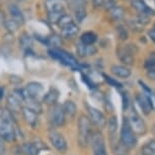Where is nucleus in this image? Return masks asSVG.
<instances>
[{
  "instance_id": "1",
  "label": "nucleus",
  "mask_w": 155,
  "mask_h": 155,
  "mask_svg": "<svg viewBox=\"0 0 155 155\" xmlns=\"http://www.w3.org/2000/svg\"><path fill=\"white\" fill-rule=\"evenodd\" d=\"M0 136L5 142H15L19 137V128L14 119V115L7 109L2 110L0 118Z\"/></svg>"
},
{
  "instance_id": "2",
  "label": "nucleus",
  "mask_w": 155,
  "mask_h": 155,
  "mask_svg": "<svg viewBox=\"0 0 155 155\" xmlns=\"http://www.w3.org/2000/svg\"><path fill=\"white\" fill-rule=\"evenodd\" d=\"M92 123L86 115H80L77 122V143L80 148L85 149L88 147L89 140L93 131Z\"/></svg>"
},
{
  "instance_id": "3",
  "label": "nucleus",
  "mask_w": 155,
  "mask_h": 155,
  "mask_svg": "<svg viewBox=\"0 0 155 155\" xmlns=\"http://www.w3.org/2000/svg\"><path fill=\"white\" fill-rule=\"evenodd\" d=\"M127 112H128V115L126 116V118H127L129 125L132 128L135 135L144 136L148 131L147 125H146L145 121L142 119V117L137 113L135 107H133L132 106L130 107V109H129Z\"/></svg>"
},
{
  "instance_id": "4",
  "label": "nucleus",
  "mask_w": 155,
  "mask_h": 155,
  "mask_svg": "<svg viewBox=\"0 0 155 155\" xmlns=\"http://www.w3.org/2000/svg\"><path fill=\"white\" fill-rule=\"evenodd\" d=\"M120 141L122 142V144H124L126 147L131 149L135 148L138 142L137 136L135 135V133L133 132L132 128L130 127L128 123V120L126 117L123 118L122 126H121V130H120V136H119Z\"/></svg>"
},
{
  "instance_id": "5",
  "label": "nucleus",
  "mask_w": 155,
  "mask_h": 155,
  "mask_svg": "<svg viewBox=\"0 0 155 155\" xmlns=\"http://www.w3.org/2000/svg\"><path fill=\"white\" fill-rule=\"evenodd\" d=\"M89 145L92 155H107V144L104 137L99 130H93L90 136Z\"/></svg>"
},
{
  "instance_id": "6",
  "label": "nucleus",
  "mask_w": 155,
  "mask_h": 155,
  "mask_svg": "<svg viewBox=\"0 0 155 155\" xmlns=\"http://www.w3.org/2000/svg\"><path fill=\"white\" fill-rule=\"evenodd\" d=\"M23 107L21 89H14L6 96V109L13 115L20 114Z\"/></svg>"
},
{
  "instance_id": "7",
  "label": "nucleus",
  "mask_w": 155,
  "mask_h": 155,
  "mask_svg": "<svg viewBox=\"0 0 155 155\" xmlns=\"http://www.w3.org/2000/svg\"><path fill=\"white\" fill-rule=\"evenodd\" d=\"M46 8L48 10L49 21L57 23L63 14H65V9L61 0H46Z\"/></svg>"
},
{
  "instance_id": "8",
  "label": "nucleus",
  "mask_w": 155,
  "mask_h": 155,
  "mask_svg": "<svg viewBox=\"0 0 155 155\" xmlns=\"http://www.w3.org/2000/svg\"><path fill=\"white\" fill-rule=\"evenodd\" d=\"M48 138L51 145L59 153H66L68 150V144H67L65 137L63 136L62 133H60L56 129L51 128L48 132Z\"/></svg>"
},
{
  "instance_id": "9",
  "label": "nucleus",
  "mask_w": 155,
  "mask_h": 155,
  "mask_svg": "<svg viewBox=\"0 0 155 155\" xmlns=\"http://www.w3.org/2000/svg\"><path fill=\"white\" fill-rule=\"evenodd\" d=\"M43 149H48L47 145L40 138H34L31 141L22 142L19 146L20 154L22 155H39Z\"/></svg>"
},
{
  "instance_id": "10",
  "label": "nucleus",
  "mask_w": 155,
  "mask_h": 155,
  "mask_svg": "<svg viewBox=\"0 0 155 155\" xmlns=\"http://www.w3.org/2000/svg\"><path fill=\"white\" fill-rule=\"evenodd\" d=\"M49 55L52 58H54V59L60 61V63H62L66 66L72 67V68H76V67L78 68V65H79L77 60H76L72 55H70L69 53H67V52L63 51V50L53 48V49L49 50Z\"/></svg>"
},
{
  "instance_id": "11",
  "label": "nucleus",
  "mask_w": 155,
  "mask_h": 155,
  "mask_svg": "<svg viewBox=\"0 0 155 155\" xmlns=\"http://www.w3.org/2000/svg\"><path fill=\"white\" fill-rule=\"evenodd\" d=\"M86 110H87V117L89 118L92 125H95L98 129L106 128L107 120L101 110H99L96 107H90L88 104H86Z\"/></svg>"
},
{
  "instance_id": "12",
  "label": "nucleus",
  "mask_w": 155,
  "mask_h": 155,
  "mask_svg": "<svg viewBox=\"0 0 155 155\" xmlns=\"http://www.w3.org/2000/svg\"><path fill=\"white\" fill-rule=\"evenodd\" d=\"M21 92H22V95L40 101V99L43 97L44 87L42 84L39 82L31 81V82H28L27 84V86H25V88H21Z\"/></svg>"
},
{
  "instance_id": "13",
  "label": "nucleus",
  "mask_w": 155,
  "mask_h": 155,
  "mask_svg": "<svg viewBox=\"0 0 155 155\" xmlns=\"http://www.w3.org/2000/svg\"><path fill=\"white\" fill-rule=\"evenodd\" d=\"M50 120H51L52 125L56 128L63 127L65 125L66 118L63 112L62 104H57L52 107V110L50 112Z\"/></svg>"
},
{
  "instance_id": "14",
  "label": "nucleus",
  "mask_w": 155,
  "mask_h": 155,
  "mask_svg": "<svg viewBox=\"0 0 155 155\" xmlns=\"http://www.w3.org/2000/svg\"><path fill=\"white\" fill-rule=\"evenodd\" d=\"M136 101L138 104V106L141 109L142 113L145 116H148L153 112L154 107H153V102H152L150 96L145 92H140L136 94Z\"/></svg>"
},
{
  "instance_id": "15",
  "label": "nucleus",
  "mask_w": 155,
  "mask_h": 155,
  "mask_svg": "<svg viewBox=\"0 0 155 155\" xmlns=\"http://www.w3.org/2000/svg\"><path fill=\"white\" fill-rule=\"evenodd\" d=\"M117 56H118L119 60L121 61L123 64L127 66H132L135 63V58H134V54L130 50L128 49L127 45L119 47L117 49Z\"/></svg>"
},
{
  "instance_id": "16",
  "label": "nucleus",
  "mask_w": 155,
  "mask_h": 155,
  "mask_svg": "<svg viewBox=\"0 0 155 155\" xmlns=\"http://www.w3.org/2000/svg\"><path fill=\"white\" fill-rule=\"evenodd\" d=\"M21 116L22 119L31 128H37L38 125H39V114H37L35 110L28 109V107H22L21 109Z\"/></svg>"
},
{
  "instance_id": "17",
  "label": "nucleus",
  "mask_w": 155,
  "mask_h": 155,
  "mask_svg": "<svg viewBox=\"0 0 155 155\" xmlns=\"http://www.w3.org/2000/svg\"><path fill=\"white\" fill-rule=\"evenodd\" d=\"M110 143L114 155H130V149L126 147L124 144H122L118 136L110 138Z\"/></svg>"
},
{
  "instance_id": "18",
  "label": "nucleus",
  "mask_w": 155,
  "mask_h": 155,
  "mask_svg": "<svg viewBox=\"0 0 155 155\" xmlns=\"http://www.w3.org/2000/svg\"><path fill=\"white\" fill-rule=\"evenodd\" d=\"M76 51H77L78 56L82 58L94 56L95 54H97V48L94 45H84L82 43L77 44Z\"/></svg>"
},
{
  "instance_id": "19",
  "label": "nucleus",
  "mask_w": 155,
  "mask_h": 155,
  "mask_svg": "<svg viewBox=\"0 0 155 155\" xmlns=\"http://www.w3.org/2000/svg\"><path fill=\"white\" fill-rule=\"evenodd\" d=\"M58 98H59V92L56 88H50L45 94H43L42 102L47 104L49 107H53L55 104H57Z\"/></svg>"
},
{
  "instance_id": "20",
  "label": "nucleus",
  "mask_w": 155,
  "mask_h": 155,
  "mask_svg": "<svg viewBox=\"0 0 155 155\" xmlns=\"http://www.w3.org/2000/svg\"><path fill=\"white\" fill-rule=\"evenodd\" d=\"M62 107H63V112H64V115H65L66 120L72 121V120L75 119L76 115H77V107H76L74 101H66L62 104Z\"/></svg>"
},
{
  "instance_id": "21",
  "label": "nucleus",
  "mask_w": 155,
  "mask_h": 155,
  "mask_svg": "<svg viewBox=\"0 0 155 155\" xmlns=\"http://www.w3.org/2000/svg\"><path fill=\"white\" fill-rule=\"evenodd\" d=\"M78 33H79V27L74 21L61 28V36L68 40H71L73 38H75Z\"/></svg>"
},
{
  "instance_id": "22",
  "label": "nucleus",
  "mask_w": 155,
  "mask_h": 155,
  "mask_svg": "<svg viewBox=\"0 0 155 155\" xmlns=\"http://www.w3.org/2000/svg\"><path fill=\"white\" fill-rule=\"evenodd\" d=\"M132 7L135 8V9L138 11L139 13H142V14H146V15H149V16H152L154 15L155 12L154 10L152 9L148 6L147 4L145 3L143 0H133L132 1Z\"/></svg>"
},
{
  "instance_id": "23",
  "label": "nucleus",
  "mask_w": 155,
  "mask_h": 155,
  "mask_svg": "<svg viewBox=\"0 0 155 155\" xmlns=\"http://www.w3.org/2000/svg\"><path fill=\"white\" fill-rule=\"evenodd\" d=\"M110 72L113 73L116 77L123 78V79H127L131 76L132 72L128 68L127 66L124 65H113L110 67Z\"/></svg>"
},
{
  "instance_id": "24",
  "label": "nucleus",
  "mask_w": 155,
  "mask_h": 155,
  "mask_svg": "<svg viewBox=\"0 0 155 155\" xmlns=\"http://www.w3.org/2000/svg\"><path fill=\"white\" fill-rule=\"evenodd\" d=\"M8 11H9V14H10V18H12L14 21H16L19 25H23V22H25V17H23V14L18 6H16L15 4H11L8 6Z\"/></svg>"
},
{
  "instance_id": "25",
  "label": "nucleus",
  "mask_w": 155,
  "mask_h": 155,
  "mask_svg": "<svg viewBox=\"0 0 155 155\" xmlns=\"http://www.w3.org/2000/svg\"><path fill=\"white\" fill-rule=\"evenodd\" d=\"M107 131H109V138H114V137L118 136V118L116 116L110 117V119L107 120Z\"/></svg>"
},
{
  "instance_id": "26",
  "label": "nucleus",
  "mask_w": 155,
  "mask_h": 155,
  "mask_svg": "<svg viewBox=\"0 0 155 155\" xmlns=\"http://www.w3.org/2000/svg\"><path fill=\"white\" fill-rule=\"evenodd\" d=\"M96 41H97V35L93 31H85L80 37V43L84 45H94Z\"/></svg>"
},
{
  "instance_id": "27",
  "label": "nucleus",
  "mask_w": 155,
  "mask_h": 155,
  "mask_svg": "<svg viewBox=\"0 0 155 155\" xmlns=\"http://www.w3.org/2000/svg\"><path fill=\"white\" fill-rule=\"evenodd\" d=\"M139 151L142 155H155V139H150L145 142Z\"/></svg>"
},
{
  "instance_id": "28",
  "label": "nucleus",
  "mask_w": 155,
  "mask_h": 155,
  "mask_svg": "<svg viewBox=\"0 0 155 155\" xmlns=\"http://www.w3.org/2000/svg\"><path fill=\"white\" fill-rule=\"evenodd\" d=\"M109 13L110 15L112 16V18H114L117 21L121 20L125 15V9L122 6H116L114 5L113 7H110L109 9Z\"/></svg>"
},
{
  "instance_id": "29",
  "label": "nucleus",
  "mask_w": 155,
  "mask_h": 155,
  "mask_svg": "<svg viewBox=\"0 0 155 155\" xmlns=\"http://www.w3.org/2000/svg\"><path fill=\"white\" fill-rule=\"evenodd\" d=\"M3 25L5 27V28L7 30L8 33H10V34H13L14 31H16L17 30H18V28L20 27L18 23H17L16 21H14L12 18H6V19H5Z\"/></svg>"
},
{
  "instance_id": "30",
  "label": "nucleus",
  "mask_w": 155,
  "mask_h": 155,
  "mask_svg": "<svg viewBox=\"0 0 155 155\" xmlns=\"http://www.w3.org/2000/svg\"><path fill=\"white\" fill-rule=\"evenodd\" d=\"M19 43L21 45L22 49L28 50L31 47V45H33V40H31V38L27 33H23L19 39Z\"/></svg>"
},
{
  "instance_id": "31",
  "label": "nucleus",
  "mask_w": 155,
  "mask_h": 155,
  "mask_svg": "<svg viewBox=\"0 0 155 155\" xmlns=\"http://www.w3.org/2000/svg\"><path fill=\"white\" fill-rule=\"evenodd\" d=\"M77 8L75 10V15H76V19L78 20V22H82L83 19L86 17V10L85 8L83 7V4H78L76 5Z\"/></svg>"
},
{
  "instance_id": "32",
  "label": "nucleus",
  "mask_w": 155,
  "mask_h": 155,
  "mask_svg": "<svg viewBox=\"0 0 155 155\" xmlns=\"http://www.w3.org/2000/svg\"><path fill=\"white\" fill-rule=\"evenodd\" d=\"M155 67V51H152L151 53H149L147 58L144 61V68L147 70L149 68Z\"/></svg>"
},
{
  "instance_id": "33",
  "label": "nucleus",
  "mask_w": 155,
  "mask_h": 155,
  "mask_svg": "<svg viewBox=\"0 0 155 155\" xmlns=\"http://www.w3.org/2000/svg\"><path fill=\"white\" fill-rule=\"evenodd\" d=\"M116 28H117V33H118V36H119L120 39H121L122 41L128 40L129 31H128L127 28L124 27V25H118Z\"/></svg>"
},
{
  "instance_id": "34",
  "label": "nucleus",
  "mask_w": 155,
  "mask_h": 155,
  "mask_svg": "<svg viewBox=\"0 0 155 155\" xmlns=\"http://www.w3.org/2000/svg\"><path fill=\"white\" fill-rule=\"evenodd\" d=\"M73 21H74V20H73V18L70 15H68V14H63V15L59 18L57 23H58V25H59V28H62L66 27V25H68L69 23H71Z\"/></svg>"
},
{
  "instance_id": "35",
  "label": "nucleus",
  "mask_w": 155,
  "mask_h": 155,
  "mask_svg": "<svg viewBox=\"0 0 155 155\" xmlns=\"http://www.w3.org/2000/svg\"><path fill=\"white\" fill-rule=\"evenodd\" d=\"M102 76H104V80H106L107 82L109 83L110 86H114V87H116V88H122V87H123V85H122V84L120 83L118 80H116L115 78H113V77H110L109 75L104 74V73H102Z\"/></svg>"
},
{
  "instance_id": "36",
  "label": "nucleus",
  "mask_w": 155,
  "mask_h": 155,
  "mask_svg": "<svg viewBox=\"0 0 155 155\" xmlns=\"http://www.w3.org/2000/svg\"><path fill=\"white\" fill-rule=\"evenodd\" d=\"M136 20L142 25V27H145L146 25H148V23L151 21V16L146 15V14L139 13V15H138V17H137Z\"/></svg>"
},
{
  "instance_id": "37",
  "label": "nucleus",
  "mask_w": 155,
  "mask_h": 155,
  "mask_svg": "<svg viewBox=\"0 0 155 155\" xmlns=\"http://www.w3.org/2000/svg\"><path fill=\"white\" fill-rule=\"evenodd\" d=\"M122 101H123V110L127 112V110L130 109V107H131L130 99H129L128 93H126V92L122 93Z\"/></svg>"
},
{
  "instance_id": "38",
  "label": "nucleus",
  "mask_w": 155,
  "mask_h": 155,
  "mask_svg": "<svg viewBox=\"0 0 155 155\" xmlns=\"http://www.w3.org/2000/svg\"><path fill=\"white\" fill-rule=\"evenodd\" d=\"M129 25H130V28L135 31H143V28H144V27H142L137 20H131V21H129Z\"/></svg>"
},
{
  "instance_id": "39",
  "label": "nucleus",
  "mask_w": 155,
  "mask_h": 155,
  "mask_svg": "<svg viewBox=\"0 0 155 155\" xmlns=\"http://www.w3.org/2000/svg\"><path fill=\"white\" fill-rule=\"evenodd\" d=\"M146 76H147L150 80L155 81V67L147 69V71H146Z\"/></svg>"
},
{
  "instance_id": "40",
  "label": "nucleus",
  "mask_w": 155,
  "mask_h": 155,
  "mask_svg": "<svg viewBox=\"0 0 155 155\" xmlns=\"http://www.w3.org/2000/svg\"><path fill=\"white\" fill-rule=\"evenodd\" d=\"M82 79H83L84 82H85L87 85H88L89 88H93V87H94V83H93L92 81L90 80L86 75H82Z\"/></svg>"
},
{
  "instance_id": "41",
  "label": "nucleus",
  "mask_w": 155,
  "mask_h": 155,
  "mask_svg": "<svg viewBox=\"0 0 155 155\" xmlns=\"http://www.w3.org/2000/svg\"><path fill=\"white\" fill-rule=\"evenodd\" d=\"M148 37L149 39L152 41V43L155 44V28L153 27L151 28V30L148 31Z\"/></svg>"
},
{
  "instance_id": "42",
  "label": "nucleus",
  "mask_w": 155,
  "mask_h": 155,
  "mask_svg": "<svg viewBox=\"0 0 155 155\" xmlns=\"http://www.w3.org/2000/svg\"><path fill=\"white\" fill-rule=\"evenodd\" d=\"M4 153H5V141L0 136V155H3Z\"/></svg>"
},
{
  "instance_id": "43",
  "label": "nucleus",
  "mask_w": 155,
  "mask_h": 155,
  "mask_svg": "<svg viewBox=\"0 0 155 155\" xmlns=\"http://www.w3.org/2000/svg\"><path fill=\"white\" fill-rule=\"evenodd\" d=\"M139 83L141 84V86L145 89V91H146V92H147V93H151V89H150V88H148L147 85H146V84H145L144 82H143V81L140 80V81H139Z\"/></svg>"
},
{
  "instance_id": "44",
  "label": "nucleus",
  "mask_w": 155,
  "mask_h": 155,
  "mask_svg": "<svg viewBox=\"0 0 155 155\" xmlns=\"http://www.w3.org/2000/svg\"><path fill=\"white\" fill-rule=\"evenodd\" d=\"M93 3H94L96 6H104V0H93Z\"/></svg>"
},
{
  "instance_id": "45",
  "label": "nucleus",
  "mask_w": 155,
  "mask_h": 155,
  "mask_svg": "<svg viewBox=\"0 0 155 155\" xmlns=\"http://www.w3.org/2000/svg\"><path fill=\"white\" fill-rule=\"evenodd\" d=\"M5 15H4V13L2 12V11H0V25H3V23L5 21Z\"/></svg>"
},
{
  "instance_id": "46",
  "label": "nucleus",
  "mask_w": 155,
  "mask_h": 155,
  "mask_svg": "<svg viewBox=\"0 0 155 155\" xmlns=\"http://www.w3.org/2000/svg\"><path fill=\"white\" fill-rule=\"evenodd\" d=\"M4 93H5V89L2 86H0V101L4 97Z\"/></svg>"
},
{
  "instance_id": "47",
  "label": "nucleus",
  "mask_w": 155,
  "mask_h": 155,
  "mask_svg": "<svg viewBox=\"0 0 155 155\" xmlns=\"http://www.w3.org/2000/svg\"><path fill=\"white\" fill-rule=\"evenodd\" d=\"M151 132H152V134L154 135V137H155V124H153V126H152V128H151Z\"/></svg>"
},
{
  "instance_id": "48",
  "label": "nucleus",
  "mask_w": 155,
  "mask_h": 155,
  "mask_svg": "<svg viewBox=\"0 0 155 155\" xmlns=\"http://www.w3.org/2000/svg\"><path fill=\"white\" fill-rule=\"evenodd\" d=\"M2 107H1V106H0V118H1V115H2Z\"/></svg>"
},
{
  "instance_id": "49",
  "label": "nucleus",
  "mask_w": 155,
  "mask_h": 155,
  "mask_svg": "<svg viewBox=\"0 0 155 155\" xmlns=\"http://www.w3.org/2000/svg\"><path fill=\"white\" fill-rule=\"evenodd\" d=\"M12 1H25V0H12Z\"/></svg>"
},
{
  "instance_id": "50",
  "label": "nucleus",
  "mask_w": 155,
  "mask_h": 155,
  "mask_svg": "<svg viewBox=\"0 0 155 155\" xmlns=\"http://www.w3.org/2000/svg\"><path fill=\"white\" fill-rule=\"evenodd\" d=\"M127 1H131V2H132V1H133V0H127Z\"/></svg>"
},
{
  "instance_id": "51",
  "label": "nucleus",
  "mask_w": 155,
  "mask_h": 155,
  "mask_svg": "<svg viewBox=\"0 0 155 155\" xmlns=\"http://www.w3.org/2000/svg\"><path fill=\"white\" fill-rule=\"evenodd\" d=\"M154 96H155V92H154Z\"/></svg>"
},
{
  "instance_id": "52",
  "label": "nucleus",
  "mask_w": 155,
  "mask_h": 155,
  "mask_svg": "<svg viewBox=\"0 0 155 155\" xmlns=\"http://www.w3.org/2000/svg\"><path fill=\"white\" fill-rule=\"evenodd\" d=\"M154 2H155V0H154Z\"/></svg>"
}]
</instances>
